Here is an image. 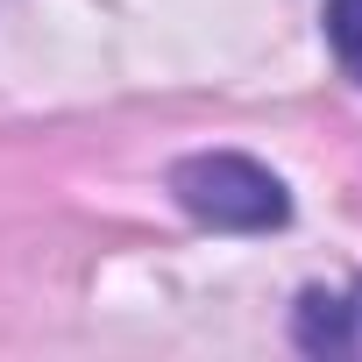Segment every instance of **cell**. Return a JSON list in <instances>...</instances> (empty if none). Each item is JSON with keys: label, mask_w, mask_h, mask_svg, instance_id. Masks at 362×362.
Masks as SVG:
<instances>
[{"label": "cell", "mask_w": 362, "mask_h": 362, "mask_svg": "<svg viewBox=\"0 0 362 362\" xmlns=\"http://www.w3.org/2000/svg\"><path fill=\"white\" fill-rule=\"evenodd\" d=\"M170 192H177V206H185L192 221L228 228V235H263V228H284L291 221L284 177L263 170L242 149H199L185 163H170Z\"/></svg>", "instance_id": "cell-1"}, {"label": "cell", "mask_w": 362, "mask_h": 362, "mask_svg": "<svg viewBox=\"0 0 362 362\" xmlns=\"http://www.w3.org/2000/svg\"><path fill=\"white\" fill-rule=\"evenodd\" d=\"M298 348L313 355H362V277L348 291H305L298 298Z\"/></svg>", "instance_id": "cell-2"}, {"label": "cell", "mask_w": 362, "mask_h": 362, "mask_svg": "<svg viewBox=\"0 0 362 362\" xmlns=\"http://www.w3.org/2000/svg\"><path fill=\"white\" fill-rule=\"evenodd\" d=\"M327 50H334V64L362 86V0H327Z\"/></svg>", "instance_id": "cell-3"}]
</instances>
